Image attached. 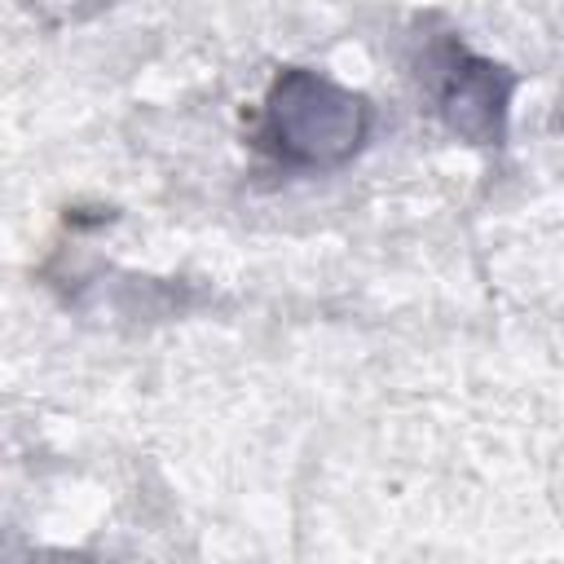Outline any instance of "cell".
<instances>
[{"label": "cell", "instance_id": "6da1fadb", "mask_svg": "<svg viewBox=\"0 0 564 564\" xmlns=\"http://www.w3.org/2000/svg\"><path fill=\"white\" fill-rule=\"evenodd\" d=\"M370 137V101L322 70L286 66L264 93L256 141L282 167L330 172L344 167Z\"/></svg>", "mask_w": 564, "mask_h": 564}, {"label": "cell", "instance_id": "7a4b0ae2", "mask_svg": "<svg viewBox=\"0 0 564 564\" xmlns=\"http://www.w3.org/2000/svg\"><path fill=\"white\" fill-rule=\"evenodd\" d=\"M427 70L445 128L471 145H498L507 132L516 75L489 57H476L458 40H441L427 53Z\"/></svg>", "mask_w": 564, "mask_h": 564}]
</instances>
